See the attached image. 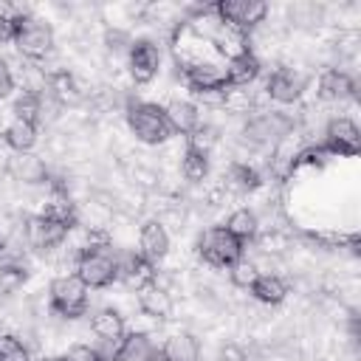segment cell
I'll return each mask as SVG.
<instances>
[{"mask_svg":"<svg viewBox=\"0 0 361 361\" xmlns=\"http://www.w3.org/2000/svg\"><path fill=\"white\" fill-rule=\"evenodd\" d=\"M0 42H11V11L0 3Z\"/></svg>","mask_w":361,"mask_h":361,"instance_id":"74e56055","label":"cell"},{"mask_svg":"<svg viewBox=\"0 0 361 361\" xmlns=\"http://www.w3.org/2000/svg\"><path fill=\"white\" fill-rule=\"evenodd\" d=\"M11 42L28 62H42L54 54L56 34L51 23L34 17L31 11H11Z\"/></svg>","mask_w":361,"mask_h":361,"instance_id":"6da1fadb","label":"cell"},{"mask_svg":"<svg viewBox=\"0 0 361 361\" xmlns=\"http://www.w3.org/2000/svg\"><path fill=\"white\" fill-rule=\"evenodd\" d=\"M217 141H220L217 127H212V124H206V121H200V127H197L195 133H189V135H186V147L203 149V152H209V155H212V149H214V144H217Z\"/></svg>","mask_w":361,"mask_h":361,"instance_id":"e575fe53","label":"cell"},{"mask_svg":"<svg viewBox=\"0 0 361 361\" xmlns=\"http://www.w3.org/2000/svg\"><path fill=\"white\" fill-rule=\"evenodd\" d=\"M48 307L73 322V319H82L87 313V288L85 282L76 276V274H59L51 279L48 285Z\"/></svg>","mask_w":361,"mask_h":361,"instance_id":"5b68a950","label":"cell"},{"mask_svg":"<svg viewBox=\"0 0 361 361\" xmlns=\"http://www.w3.org/2000/svg\"><path fill=\"white\" fill-rule=\"evenodd\" d=\"M164 116H166L172 133L183 135V138L189 133H195L200 127V121H203L200 118V107L195 102H189V99H172L169 104H164Z\"/></svg>","mask_w":361,"mask_h":361,"instance_id":"ffe728a7","label":"cell"},{"mask_svg":"<svg viewBox=\"0 0 361 361\" xmlns=\"http://www.w3.org/2000/svg\"><path fill=\"white\" fill-rule=\"evenodd\" d=\"M31 271L25 262H0V299L17 293L28 282Z\"/></svg>","mask_w":361,"mask_h":361,"instance_id":"1f68e13d","label":"cell"},{"mask_svg":"<svg viewBox=\"0 0 361 361\" xmlns=\"http://www.w3.org/2000/svg\"><path fill=\"white\" fill-rule=\"evenodd\" d=\"M293 127H296L293 116H288L282 110H262V113L248 116L240 133H243V141L251 147H274L285 135H290Z\"/></svg>","mask_w":361,"mask_h":361,"instance_id":"8992f818","label":"cell"},{"mask_svg":"<svg viewBox=\"0 0 361 361\" xmlns=\"http://www.w3.org/2000/svg\"><path fill=\"white\" fill-rule=\"evenodd\" d=\"M169 248H172V237H169L164 220H158V217L144 220L141 228H138V248L135 251L144 259H149L152 265H158L169 257Z\"/></svg>","mask_w":361,"mask_h":361,"instance_id":"5bb4252c","label":"cell"},{"mask_svg":"<svg viewBox=\"0 0 361 361\" xmlns=\"http://www.w3.org/2000/svg\"><path fill=\"white\" fill-rule=\"evenodd\" d=\"M195 248H197V257H200L209 268H220V271H228L240 257H245V245L237 243L223 226H209V228H203Z\"/></svg>","mask_w":361,"mask_h":361,"instance_id":"277c9868","label":"cell"},{"mask_svg":"<svg viewBox=\"0 0 361 361\" xmlns=\"http://www.w3.org/2000/svg\"><path fill=\"white\" fill-rule=\"evenodd\" d=\"M14 87H17V79H14L11 65H8L6 59H0V102L8 99V96L14 93Z\"/></svg>","mask_w":361,"mask_h":361,"instance_id":"8d00e7d4","label":"cell"},{"mask_svg":"<svg viewBox=\"0 0 361 361\" xmlns=\"http://www.w3.org/2000/svg\"><path fill=\"white\" fill-rule=\"evenodd\" d=\"M248 293H251L259 305L276 307V305H282V302L288 299L290 288H288V282H285L279 274H259V276L254 279V285L248 288Z\"/></svg>","mask_w":361,"mask_h":361,"instance_id":"d4e9b609","label":"cell"},{"mask_svg":"<svg viewBox=\"0 0 361 361\" xmlns=\"http://www.w3.org/2000/svg\"><path fill=\"white\" fill-rule=\"evenodd\" d=\"M127 127L133 133L135 141L147 144V147H161L166 144L175 133L164 116V104L155 102H127Z\"/></svg>","mask_w":361,"mask_h":361,"instance_id":"7a4b0ae2","label":"cell"},{"mask_svg":"<svg viewBox=\"0 0 361 361\" xmlns=\"http://www.w3.org/2000/svg\"><path fill=\"white\" fill-rule=\"evenodd\" d=\"M37 361H65V358L62 355H39Z\"/></svg>","mask_w":361,"mask_h":361,"instance_id":"f35d334b","label":"cell"},{"mask_svg":"<svg viewBox=\"0 0 361 361\" xmlns=\"http://www.w3.org/2000/svg\"><path fill=\"white\" fill-rule=\"evenodd\" d=\"M3 130H6V121H3V113H0V135H3Z\"/></svg>","mask_w":361,"mask_h":361,"instance_id":"ab89813d","label":"cell"},{"mask_svg":"<svg viewBox=\"0 0 361 361\" xmlns=\"http://www.w3.org/2000/svg\"><path fill=\"white\" fill-rule=\"evenodd\" d=\"M183 73V85L195 93V96H217L226 87V71L217 59H206V62H195L189 68L180 71Z\"/></svg>","mask_w":361,"mask_h":361,"instance_id":"4fadbf2b","label":"cell"},{"mask_svg":"<svg viewBox=\"0 0 361 361\" xmlns=\"http://www.w3.org/2000/svg\"><path fill=\"white\" fill-rule=\"evenodd\" d=\"M262 186V175L257 166L245 164V161H231L223 172V189L228 195H251Z\"/></svg>","mask_w":361,"mask_h":361,"instance_id":"d6986e66","label":"cell"},{"mask_svg":"<svg viewBox=\"0 0 361 361\" xmlns=\"http://www.w3.org/2000/svg\"><path fill=\"white\" fill-rule=\"evenodd\" d=\"M20 234H23V245L25 248H31L37 254H54L59 245H65V240H68L71 231L65 226H59V223H54L45 214L37 212V214L23 217Z\"/></svg>","mask_w":361,"mask_h":361,"instance_id":"52a82bcc","label":"cell"},{"mask_svg":"<svg viewBox=\"0 0 361 361\" xmlns=\"http://www.w3.org/2000/svg\"><path fill=\"white\" fill-rule=\"evenodd\" d=\"M316 96L322 102H347L355 96V79L341 68H327L319 73Z\"/></svg>","mask_w":361,"mask_h":361,"instance_id":"e0dca14e","label":"cell"},{"mask_svg":"<svg viewBox=\"0 0 361 361\" xmlns=\"http://www.w3.org/2000/svg\"><path fill=\"white\" fill-rule=\"evenodd\" d=\"M3 245H6V237H3V231H0V251H3Z\"/></svg>","mask_w":361,"mask_h":361,"instance_id":"60d3db41","label":"cell"},{"mask_svg":"<svg viewBox=\"0 0 361 361\" xmlns=\"http://www.w3.org/2000/svg\"><path fill=\"white\" fill-rule=\"evenodd\" d=\"M0 361H34L28 344L17 333H0Z\"/></svg>","mask_w":361,"mask_h":361,"instance_id":"836d02e7","label":"cell"},{"mask_svg":"<svg viewBox=\"0 0 361 361\" xmlns=\"http://www.w3.org/2000/svg\"><path fill=\"white\" fill-rule=\"evenodd\" d=\"M259 274H262L259 265H257L254 259H248V257H240V259L228 268V279H231V285L240 288V290H248Z\"/></svg>","mask_w":361,"mask_h":361,"instance_id":"d6a6232c","label":"cell"},{"mask_svg":"<svg viewBox=\"0 0 361 361\" xmlns=\"http://www.w3.org/2000/svg\"><path fill=\"white\" fill-rule=\"evenodd\" d=\"M305 87H307V79H305L296 68L279 65V68H274V71L268 73L262 93H265V99H271V102H276V104H293V102L302 99Z\"/></svg>","mask_w":361,"mask_h":361,"instance_id":"7c38bea8","label":"cell"},{"mask_svg":"<svg viewBox=\"0 0 361 361\" xmlns=\"http://www.w3.org/2000/svg\"><path fill=\"white\" fill-rule=\"evenodd\" d=\"M223 228H226L237 243L248 245V243H254L257 234H259V214H257L254 209H248V206H240V209H234V212L226 217Z\"/></svg>","mask_w":361,"mask_h":361,"instance_id":"cb8c5ba5","label":"cell"},{"mask_svg":"<svg viewBox=\"0 0 361 361\" xmlns=\"http://www.w3.org/2000/svg\"><path fill=\"white\" fill-rule=\"evenodd\" d=\"M322 147L333 158H355L361 149V130L350 116H333L324 124V141Z\"/></svg>","mask_w":361,"mask_h":361,"instance_id":"9c48e42d","label":"cell"},{"mask_svg":"<svg viewBox=\"0 0 361 361\" xmlns=\"http://www.w3.org/2000/svg\"><path fill=\"white\" fill-rule=\"evenodd\" d=\"M135 302H138V310H141L147 319H152V322H166V319H172L175 299H172V293H169L161 282H152V285L141 288V290L135 293Z\"/></svg>","mask_w":361,"mask_h":361,"instance_id":"2e32d148","label":"cell"},{"mask_svg":"<svg viewBox=\"0 0 361 361\" xmlns=\"http://www.w3.org/2000/svg\"><path fill=\"white\" fill-rule=\"evenodd\" d=\"M209 42H212V51L217 56H223L226 62L228 59H237V56H243L248 51H254L251 48V34H245L240 28H231V25H223V23L214 28V34H212Z\"/></svg>","mask_w":361,"mask_h":361,"instance_id":"ac0fdd59","label":"cell"},{"mask_svg":"<svg viewBox=\"0 0 361 361\" xmlns=\"http://www.w3.org/2000/svg\"><path fill=\"white\" fill-rule=\"evenodd\" d=\"M155 350L149 333L144 330H130L118 338L116 344V353H113V361H147V355Z\"/></svg>","mask_w":361,"mask_h":361,"instance_id":"4316f807","label":"cell"},{"mask_svg":"<svg viewBox=\"0 0 361 361\" xmlns=\"http://www.w3.org/2000/svg\"><path fill=\"white\" fill-rule=\"evenodd\" d=\"M3 144L14 152V155H25V152H34L37 141H39V130L28 121H20V118H11L3 130Z\"/></svg>","mask_w":361,"mask_h":361,"instance_id":"603a6c76","label":"cell"},{"mask_svg":"<svg viewBox=\"0 0 361 361\" xmlns=\"http://www.w3.org/2000/svg\"><path fill=\"white\" fill-rule=\"evenodd\" d=\"M116 251V271H118V282L127 290H141L152 282H158V265H152L149 259H144L135 248H113Z\"/></svg>","mask_w":361,"mask_h":361,"instance_id":"30bf717a","label":"cell"},{"mask_svg":"<svg viewBox=\"0 0 361 361\" xmlns=\"http://www.w3.org/2000/svg\"><path fill=\"white\" fill-rule=\"evenodd\" d=\"M223 71H226V87H251L262 73V59L254 51H248L237 59H228Z\"/></svg>","mask_w":361,"mask_h":361,"instance_id":"44dd1931","label":"cell"},{"mask_svg":"<svg viewBox=\"0 0 361 361\" xmlns=\"http://www.w3.org/2000/svg\"><path fill=\"white\" fill-rule=\"evenodd\" d=\"M268 3L259 0H220L214 3V14L223 25L240 28L245 34H251L254 28H259L268 20Z\"/></svg>","mask_w":361,"mask_h":361,"instance_id":"ba28073f","label":"cell"},{"mask_svg":"<svg viewBox=\"0 0 361 361\" xmlns=\"http://www.w3.org/2000/svg\"><path fill=\"white\" fill-rule=\"evenodd\" d=\"M127 73L135 85H149L161 73V48L152 39H133L127 51Z\"/></svg>","mask_w":361,"mask_h":361,"instance_id":"8fae6325","label":"cell"},{"mask_svg":"<svg viewBox=\"0 0 361 361\" xmlns=\"http://www.w3.org/2000/svg\"><path fill=\"white\" fill-rule=\"evenodd\" d=\"M217 104L228 113V116H251L259 104V99L254 96L251 87H223L217 93Z\"/></svg>","mask_w":361,"mask_h":361,"instance_id":"f1b7e54d","label":"cell"},{"mask_svg":"<svg viewBox=\"0 0 361 361\" xmlns=\"http://www.w3.org/2000/svg\"><path fill=\"white\" fill-rule=\"evenodd\" d=\"M212 172V155L195 147H183L180 152V175L189 183H203Z\"/></svg>","mask_w":361,"mask_h":361,"instance_id":"f546056e","label":"cell"},{"mask_svg":"<svg viewBox=\"0 0 361 361\" xmlns=\"http://www.w3.org/2000/svg\"><path fill=\"white\" fill-rule=\"evenodd\" d=\"M62 358H65V361H104V358H102V353H99L96 347L82 344V341H79V344H71V347H68V353H65Z\"/></svg>","mask_w":361,"mask_h":361,"instance_id":"d590c367","label":"cell"},{"mask_svg":"<svg viewBox=\"0 0 361 361\" xmlns=\"http://www.w3.org/2000/svg\"><path fill=\"white\" fill-rule=\"evenodd\" d=\"M45 116V93H31V90H23L14 104H11V118H20V121H28L34 127H39Z\"/></svg>","mask_w":361,"mask_h":361,"instance_id":"4dcf8cb0","label":"cell"},{"mask_svg":"<svg viewBox=\"0 0 361 361\" xmlns=\"http://www.w3.org/2000/svg\"><path fill=\"white\" fill-rule=\"evenodd\" d=\"M161 353L166 361H200V341L195 333L178 330L164 341Z\"/></svg>","mask_w":361,"mask_h":361,"instance_id":"83f0119b","label":"cell"},{"mask_svg":"<svg viewBox=\"0 0 361 361\" xmlns=\"http://www.w3.org/2000/svg\"><path fill=\"white\" fill-rule=\"evenodd\" d=\"M73 274L85 282L87 290H104L113 282H118L116 271V251L113 245H99V248H82L76 257Z\"/></svg>","mask_w":361,"mask_h":361,"instance_id":"3957f363","label":"cell"},{"mask_svg":"<svg viewBox=\"0 0 361 361\" xmlns=\"http://www.w3.org/2000/svg\"><path fill=\"white\" fill-rule=\"evenodd\" d=\"M45 96L59 107L79 104L85 99V87H82V82L76 79L73 71L56 68V71H45Z\"/></svg>","mask_w":361,"mask_h":361,"instance_id":"9a60e30c","label":"cell"},{"mask_svg":"<svg viewBox=\"0 0 361 361\" xmlns=\"http://www.w3.org/2000/svg\"><path fill=\"white\" fill-rule=\"evenodd\" d=\"M6 169H8V175H11L14 180H23V183H48V180H51L48 164H45L39 155H34V152L8 158Z\"/></svg>","mask_w":361,"mask_h":361,"instance_id":"7402d4cb","label":"cell"},{"mask_svg":"<svg viewBox=\"0 0 361 361\" xmlns=\"http://www.w3.org/2000/svg\"><path fill=\"white\" fill-rule=\"evenodd\" d=\"M90 333H93L99 341H118V338L127 333L121 310H116V307H99V310L90 316Z\"/></svg>","mask_w":361,"mask_h":361,"instance_id":"484cf974","label":"cell"}]
</instances>
